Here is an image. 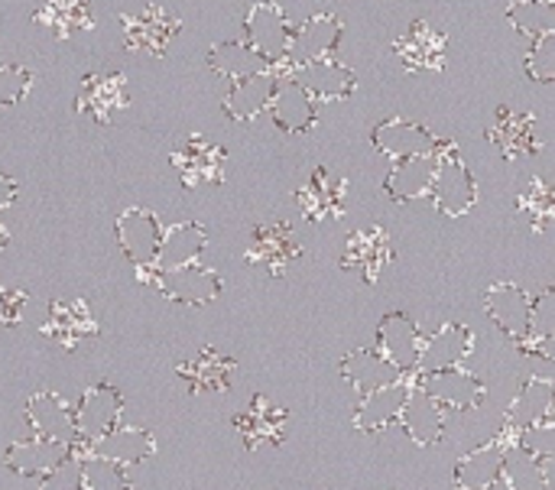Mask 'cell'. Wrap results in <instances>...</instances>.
I'll list each match as a JSON object with an SVG mask.
<instances>
[{
	"label": "cell",
	"instance_id": "6da1fadb",
	"mask_svg": "<svg viewBox=\"0 0 555 490\" xmlns=\"http://www.w3.org/2000/svg\"><path fill=\"white\" fill-rule=\"evenodd\" d=\"M429 198L446 218H465L478 202V185L472 179V169L462 163L455 143L449 140L439 143V169Z\"/></svg>",
	"mask_w": 555,
	"mask_h": 490
},
{
	"label": "cell",
	"instance_id": "7a4b0ae2",
	"mask_svg": "<svg viewBox=\"0 0 555 490\" xmlns=\"http://www.w3.org/2000/svg\"><path fill=\"white\" fill-rule=\"evenodd\" d=\"M120 29H124V46L137 55H166L169 42L182 33V20L159 7V3H150V7H140L133 13H124L120 16Z\"/></svg>",
	"mask_w": 555,
	"mask_h": 490
},
{
	"label": "cell",
	"instance_id": "3957f363",
	"mask_svg": "<svg viewBox=\"0 0 555 490\" xmlns=\"http://www.w3.org/2000/svg\"><path fill=\"white\" fill-rule=\"evenodd\" d=\"M244 42L270 65H286L289 46H293V26H289L283 7L270 3V0L254 3L244 16Z\"/></svg>",
	"mask_w": 555,
	"mask_h": 490
},
{
	"label": "cell",
	"instance_id": "277c9868",
	"mask_svg": "<svg viewBox=\"0 0 555 490\" xmlns=\"http://www.w3.org/2000/svg\"><path fill=\"white\" fill-rule=\"evenodd\" d=\"M244 257L250 267H260L270 276H286V270L302 257V247L289 224L273 221V224H257L250 231V244Z\"/></svg>",
	"mask_w": 555,
	"mask_h": 490
},
{
	"label": "cell",
	"instance_id": "5b68a950",
	"mask_svg": "<svg viewBox=\"0 0 555 490\" xmlns=\"http://www.w3.org/2000/svg\"><path fill=\"white\" fill-rule=\"evenodd\" d=\"M127 104H130V94H127V78L120 72H91L85 75L78 88L75 114L107 127Z\"/></svg>",
	"mask_w": 555,
	"mask_h": 490
},
{
	"label": "cell",
	"instance_id": "8992f818",
	"mask_svg": "<svg viewBox=\"0 0 555 490\" xmlns=\"http://www.w3.org/2000/svg\"><path fill=\"white\" fill-rule=\"evenodd\" d=\"M117 244L120 254L137 267V270H150L156 267V254L163 244V224L153 211L146 208H127L117 215Z\"/></svg>",
	"mask_w": 555,
	"mask_h": 490
},
{
	"label": "cell",
	"instance_id": "52a82bcc",
	"mask_svg": "<svg viewBox=\"0 0 555 490\" xmlns=\"http://www.w3.org/2000/svg\"><path fill=\"white\" fill-rule=\"evenodd\" d=\"M124 416V397L117 387L111 384H94L85 390V397L75 407V429L78 439L94 446L98 439H104L107 433H114L120 426Z\"/></svg>",
	"mask_w": 555,
	"mask_h": 490
},
{
	"label": "cell",
	"instance_id": "ba28073f",
	"mask_svg": "<svg viewBox=\"0 0 555 490\" xmlns=\"http://www.w3.org/2000/svg\"><path fill=\"white\" fill-rule=\"evenodd\" d=\"M153 283L156 289L179 306H208L221 296V276L208 267H179V270H153Z\"/></svg>",
	"mask_w": 555,
	"mask_h": 490
},
{
	"label": "cell",
	"instance_id": "9c48e42d",
	"mask_svg": "<svg viewBox=\"0 0 555 490\" xmlns=\"http://www.w3.org/2000/svg\"><path fill=\"white\" fill-rule=\"evenodd\" d=\"M371 143L384 156L400 163V159H413V156H433L442 140L426 124H416V120H406V117H390V120H384V124H377L371 130Z\"/></svg>",
	"mask_w": 555,
	"mask_h": 490
},
{
	"label": "cell",
	"instance_id": "30bf717a",
	"mask_svg": "<svg viewBox=\"0 0 555 490\" xmlns=\"http://www.w3.org/2000/svg\"><path fill=\"white\" fill-rule=\"evenodd\" d=\"M296 202H299V211L312 224L335 221L348 211V179L335 176L325 166H315L312 176L306 179V185L296 192Z\"/></svg>",
	"mask_w": 555,
	"mask_h": 490
},
{
	"label": "cell",
	"instance_id": "8fae6325",
	"mask_svg": "<svg viewBox=\"0 0 555 490\" xmlns=\"http://www.w3.org/2000/svg\"><path fill=\"white\" fill-rule=\"evenodd\" d=\"M390 260H393V244L384 228H358L348 234L341 254V267L348 273H358L364 283H377L380 273L390 267Z\"/></svg>",
	"mask_w": 555,
	"mask_h": 490
},
{
	"label": "cell",
	"instance_id": "7c38bea8",
	"mask_svg": "<svg viewBox=\"0 0 555 490\" xmlns=\"http://www.w3.org/2000/svg\"><path fill=\"white\" fill-rule=\"evenodd\" d=\"M224 163H228L224 146H218V143L205 140V137H189L172 153V166H176L182 185H189V189L221 185L224 182Z\"/></svg>",
	"mask_w": 555,
	"mask_h": 490
},
{
	"label": "cell",
	"instance_id": "4fadbf2b",
	"mask_svg": "<svg viewBox=\"0 0 555 490\" xmlns=\"http://www.w3.org/2000/svg\"><path fill=\"white\" fill-rule=\"evenodd\" d=\"M423 332L406 312H387L377 328V351L400 371L416 374L420 371V351H423Z\"/></svg>",
	"mask_w": 555,
	"mask_h": 490
},
{
	"label": "cell",
	"instance_id": "5bb4252c",
	"mask_svg": "<svg viewBox=\"0 0 555 490\" xmlns=\"http://www.w3.org/2000/svg\"><path fill=\"white\" fill-rule=\"evenodd\" d=\"M345 36V23L335 13H312L309 20H302L293 29V46H289V68L306 65V62H319V59H332V52L338 49Z\"/></svg>",
	"mask_w": 555,
	"mask_h": 490
},
{
	"label": "cell",
	"instance_id": "9a60e30c",
	"mask_svg": "<svg viewBox=\"0 0 555 490\" xmlns=\"http://www.w3.org/2000/svg\"><path fill=\"white\" fill-rule=\"evenodd\" d=\"M446 33H439L433 23L416 20L397 42H393V55L403 62L406 72H439L446 65Z\"/></svg>",
	"mask_w": 555,
	"mask_h": 490
},
{
	"label": "cell",
	"instance_id": "2e32d148",
	"mask_svg": "<svg viewBox=\"0 0 555 490\" xmlns=\"http://www.w3.org/2000/svg\"><path fill=\"white\" fill-rule=\"evenodd\" d=\"M530 312H533V299L517 283L491 286V293H488V315L520 348L530 341Z\"/></svg>",
	"mask_w": 555,
	"mask_h": 490
},
{
	"label": "cell",
	"instance_id": "e0dca14e",
	"mask_svg": "<svg viewBox=\"0 0 555 490\" xmlns=\"http://www.w3.org/2000/svg\"><path fill=\"white\" fill-rule=\"evenodd\" d=\"M475 332L459 325V322H446L439 332L423 338V351H420V374H436V371H449L459 368L472 351H475Z\"/></svg>",
	"mask_w": 555,
	"mask_h": 490
},
{
	"label": "cell",
	"instance_id": "ac0fdd59",
	"mask_svg": "<svg viewBox=\"0 0 555 490\" xmlns=\"http://www.w3.org/2000/svg\"><path fill=\"white\" fill-rule=\"evenodd\" d=\"M280 88V75L270 68V72H257L250 78H241V81H231V91L224 94L221 107L231 120L237 124H247V120H257L260 114L270 111L273 104V94Z\"/></svg>",
	"mask_w": 555,
	"mask_h": 490
},
{
	"label": "cell",
	"instance_id": "d6986e66",
	"mask_svg": "<svg viewBox=\"0 0 555 490\" xmlns=\"http://www.w3.org/2000/svg\"><path fill=\"white\" fill-rule=\"evenodd\" d=\"M270 120L283 133H309L319 120V101L296 81V78H280V88L270 104Z\"/></svg>",
	"mask_w": 555,
	"mask_h": 490
},
{
	"label": "cell",
	"instance_id": "ffe728a7",
	"mask_svg": "<svg viewBox=\"0 0 555 490\" xmlns=\"http://www.w3.org/2000/svg\"><path fill=\"white\" fill-rule=\"evenodd\" d=\"M286 423H289V413H286L283 407L270 403V400L260 397V394L250 400V407H247L241 416H234V426H237V433L244 436V446H247L250 452H257V449H263V446H283V439H286Z\"/></svg>",
	"mask_w": 555,
	"mask_h": 490
},
{
	"label": "cell",
	"instance_id": "44dd1931",
	"mask_svg": "<svg viewBox=\"0 0 555 490\" xmlns=\"http://www.w3.org/2000/svg\"><path fill=\"white\" fill-rule=\"evenodd\" d=\"M98 319L91 315L85 299H55L49 306V319L42 325V335H49L62 348H78L81 341L98 335Z\"/></svg>",
	"mask_w": 555,
	"mask_h": 490
},
{
	"label": "cell",
	"instance_id": "7402d4cb",
	"mask_svg": "<svg viewBox=\"0 0 555 490\" xmlns=\"http://www.w3.org/2000/svg\"><path fill=\"white\" fill-rule=\"evenodd\" d=\"M491 143L501 150L504 159H524L530 153L540 150V137H537V117L527 111H514V107H498L494 124L488 127Z\"/></svg>",
	"mask_w": 555,
	"mask_h": 490
},
{
	"label": "cell",
	"instance_id": "603a6c76",
	"mask_svg": "<svg viewBox=\"0 0 555 490\" xmlns=\"http://www.w3.org/2000/svg\"><path fill=\"white\" fill-rule=\"evenodd\" d=\"M26 423H29V429L39 439H52V442H62V446H72L75 449V439H78L75 407L65 403L62 397H55V394H36L26 403Z\"/></svg>",
	"mask_w": 555,
	"mask_h": 490
},
{
	"label": "cell",
	"instance_id": "cb8c5ba5",
	"mask_svg": "<svg viewBox=\"0 0 555 490\" xmlns=\"http://www.w3.org/2000/svg\"><path fill=\"white\" fill-rule=\"evenodd\" d=\"M289 78H296L315 101H341L358 88V75L348 65L335 62V59H319V62L296 65L289 72Z\"/></svg>",
	"mask_w": 555,
	"mask_h": 490
},
{
	"label": "cell",
	"instance_id": "d4e9b609",
	"mask_svg": "<svg viewBox=\"0 0 555 490\" xmlns=\"http://www.w3.org/2000/svg\"><path fill=\"white\" fill-rule=\"evenodd\" d=\"M555 413V384L543 377H530L524 384V390L517 394V400L507 410V433L511 439H520L530 426L553 420Z\"/></svg>",
	"mask_w": 555,
	"mask_h": 490
},
{
	"label": "cell",
	"instance_id": "484cf974",
	"mask_svg": "<svg viewBox=\"0 0 555 490\" xmlns=\"http://www.w3.org/2000/svg\"><path fill=\"white\" fill-rule=\"evenodd\" d=\"M75 449L52 442V439H26V442H13L7 449V468L20 478H46L49 472H55L65 459H72Z\"/></svg>",
	"mask_w": 555,
	"mask_h": 490
},
{
	"label": "cell",
	"instance_id": "4316f807",
	"mask_svg": "<svg viewBox=\"0 0 555 490\" xmlns=\"http://www.w3.org/2000/svg\"><path fill=\"white\" fill-rule=\"evenodd\" d=\"M234 371H237V361L215 348H202L192 361H182L176 368V374L189 384L192 394H224L231 387Z\"/></svg>",
	"mask_w": 555,
	"mask_h": 490
},
{
	"label": "cell",
	"instance_id": "83f0119b",
	"mask_svg": "<svg viewBox=\"0 0 555 490\" xmlns=\"http://www.w3.org/2000/svg\"><path fill=\"white\" fill-rule=\"evenodd\" d=\"M410 397H413V384H406V381H397V384H390V387L374 390V394L364 397V403L358 407V413H354V429H361V433H380V429L400 423V416H403Z\"/></svg>",
	"mask_w": 555,
	"mask_h": 490
},
{
	"label": "cell",
	"instance_id": "f1b7e54d",
	"mask_svg": "<svg viewBox=\"0 0 555 490\" xmlns=\"http://www.w3.org/2000/svg\"><path fill=\"white\" fill-rule=\"evenodd\" d=\"M436 169H439V150L433 156H413V159H400L393 163L390 176L384 179V192L393 202H413V198H426L433 192L436 182Z\"/></svg>",
	"mask_w": 555,
	"mask_h": 490
},
{
	"label": "cell",
	"instance_id": "f546056e",
	"mask_svg": "<svg viewBox=\"0 0 555 490\" xmlns=\"http://www.w3.org/2000/svg\"><path fill=\"white\" fill-rule=\"evenodd\" d=\"M426 381H420L416 387L426 390L429 397H436L442 407H452V410H472L485 400V384L459 368H449V371H436V374H420Z\"/></svg>",
	"mask_w": 555,
	"mask_h": 490
},
{
	"label": "cell",
	"instance_id": "4dcf8cb0",
	"mask_svg": "<svg viewBox=\"0 0 555 490\" xmlns=\"http://www.w3.org/2000/svg\"><path fill=\"white\" fill-rule=\"evenodd\" d=\"M208 247V234L202 224L195 221H179L172 228L163 231V244L156 254V267L153 270H179V267H192L198 263V257Z\"/></svg>",
	"mask_w": 555,
	"mask_h": 490
},
{
	"label": "cell",
	"instance_id": "1f68e13d",
	"mask_svg": "<svg viewBox=\"0 0 555 490\" xmlns=\"http://www.w3.org/2000/svg\"><path fill=\"white\" fill-rule=\"evenodd\" d=\"M341 374H345V381H348L361 397H371L374 390L390 387V384H397L400 377H406V374H400L377 348H374V351H371V348H361V351L348 354V358L341 361Z\"/></svg>",
	"mask_w": 555,
	"mask_h": 490
},
{
	"label": "cell",
	"instance_id": "d6a6232c",
	"mask_svg": "<svg viewBox=\"0 0 555 490\" xmlns=\"http://www.w3.org/2000/svg\"><path fill=\"white\" fill-rule=\"evenodd\" d=\"M91 455H101L114 465H140L146 462L153 452H156V442L146 429H137V426H117L114 433H107L104 439H98L94 446H88Z\"/></svg>",
	"mask_w": 555,
	"mask_h": 490
},
{
	"label": "cell",
	"instance_id": "836d02e7",
	"mask_svg": "<svg viewBox=\"0 0 555 490\" xmlns=\"http://www.w3.org/2000/svg\"><path fill=\"white\" fill-rule=\"evenodd\" d=\"M36 23L49 29L55 39H72L94 26V3L91 0H42L36 10Z\"/></svg>",
	"mask_w": 555,
	"mask_h": 490
},
{
	"label": "cell",
	"instance_id": "e575fe53",
	"mask_svg": "<svg viewBox=\"0 0 555 490\" xmlns=\"http://www.w3.org/2000/svg\"><path fill=\"white\" fill-rule=\"evenodd\" d=\"M403 433L416 442V446H436L442 439V426H446V407L429 397L426 390H413L403 416H400Z\"/></svg>",
	"mask_w": 555,
	"mask_h": 490
},
{
	"label": "cell",
	"instance_id": "d590c367",
	"mask_svg": "<svg viewBox=\"0 0 555 490\" xmlns=\"http://www.w3.org/2000/svg\"><path fill=\"white\" fill-rule=\"evenodd\" d=\"M205 65L221 75V78H231V81H241V78H250L257 72H270L273 65L267 59H260L247 42H237V39H221L215 42L208 52H205Z\"/></svg>",
	"mask_w": 555,
	"mask_h": 490
},
{
	"label": "cell",
	"instance_id": "8d00e7d4",
	"mask_svg": "<svg viewBox=\"0 0 555 490\" xmlns=\"http://www.w3.org/2000/svg\"><path fill=\"white\" fill-rule=\"evenodd\" d=\"M501 468H504V442L494 439L475 452H468L459 465H455V488L459 490H491L494 481H501Z\"/></svg>",
	"mask_w": 555,
	"mask_h": 490
},
{
	"label": "cell",
	"instance_id": "74e56055",
	"mask_svg": "<svg viewBox=\"0 0 555 490\" xmlns=\"http://www.w3.org/2000/svg\"><path fill=\"white\" fill-rule=\"evenodd\" d=\"M501 478L511 490H546V472L537 455H530L520 442L504 449Z\"/></svg>",
	"mask_w": 555,
	"mask_h": 490
},
{
	"label": "cell",
	"instance_id": "f35d334b",
	"mask_svg": "<svg viewBox=\"0 0 555 490\" xmlns=\"http://www.w3.org/2000/svg\"><path fill=\"white\" fill-rule=\"evenodd\" d=\"M517 211L530 218L533 231H546L555 224V182L533 176L517 195Z\"/></svg>",
	"mask_w": 555,
	"mask_h": 490
},
{
	"label": "cell",
	"instance_id": "ab89813d",
	"mask_svg": "<svg viewBox=\"0 0 555 490\" xmlns=\"http://www.w3.org/2000/svg\"><path fill=\"white\" fill-rule=\"evenodd\" d=\"M507 20L520 36L540 39L555 29V3L553 0H511Z\"/></svg>",
	"mask_w": 555,
	"mask_h": 490
},
{
	"label": "cell",
	"instance_id": "60d3db41",
	"mask_svg": "<svg viewBox=\"0 0 555 490\" xmlns=\"http://www.w3.org/2000/svg\"><path fill=\"white\" fill-rule=\"evenodd\" d=\"M81 478H85V490H130L124 465H114L91 452L81 455Z\"/></svg>",
	"mask_w": 555,
	"mask_h": 490
},
{
	"label": "cell",
	"instance_id": "b9f144b4",
	"mask_svg": "<svg viewBox=\"0 0 555 490\" xmlns=\"http://www.w3.org/2000/svg\"><path fill=\"white\" fill-rule=\"evenodd\" d=\"M524 68L540 85L555 81V29L546 33V36H540V39H533V46H530V52L524 59Z\"/></svg>",
	"mask_w": 555,
	"mask_h": 490
},
{
	"label": "cell",
	"instance_id": "7bdbcfd3",
	"mask_svg": "<svg viewBox=\"0 0 555 490\" xmlns=\"http://www.w3.org/2000/svg\"><path fill=\"white\" fill-rule=\"evenodd\" d=\"M33 72L23 65H0V107H13L29 94Z\"/></svg>",
	"mask_w": 555,
	"mask_h": 490
},
{
	"label": "cell",
	"instance_id": "ee69618b",
	"mask_svg": "<svg viewBox=\"0 0 555 490\" xmlns=\"http://www.w3.org/2000/svg\"><path fill=\"white\" fill-rule=\"evenodd\" d=\"M550 335H555V286L543 289L533 299V312H530V341H540Z\"/></svg>",
	"mask_w": 555,
	"mask_h": 490
},
{
	"label": "cell",
	"instance_id": "f6af8a7d",
	"mask_svg": "<svg viewBox=\"0 0 555 490\" xmlns=\"http://www.w3.org/2000/svg\"><path fill=\"white\" fill-rule=\"evenodd\" d=\"M39 490H85L81 459H65L55 472L39 478Z\"/></svg>",
	"mask_w": 555,
	"mask_h": 490
},
{
	"label": "cell",
	"instance_id": "bcb514c9",
	"mask_svg": "<svg viewBox=\"0 0 555 490\" xmlns=\"http://www.w3.org/2000/svg\"><path fill=\"white\" fill-rule=\"evenodd\" d=\"M520 446H524L530 455H537V459H555V423L553 420L530 426V429L520 436Z\"/></svg>",
	"mask_w": 555,
	"mask_h": 490
},
{
	"label": "cell",
	"instance_id": "7dc6e473",
	"mask_svg": "<svg viewBox=\"0 0 555 490\" xmlns=\"http://www.w3.org/2000/svg\"><path fill=\"white\" fill-rule=\"evenodd\" d=\"M23 306H26V293L10 289V286H3V283H0V328L16 325V322H20V315H23Z\"/></svg>",
	"mask_w": 555,
	"mask_h": 490
},
{
	"label": "cell",
	"instance_id": "c3c4849f",
	"mask_svg": "<svg viewBox=\"0 0 555 490\" xmlns=\"http://www.w3.org/2000/svg\"><path fill=\"white\" fill-rule=\"evenodd\" d=\"M16 195H20V182L10 179L7 172H0V211L10 208V205L16 202Z\"/></svg>",
	"mask_w": 555,
	"mask_h": 490
},
{
	"label": "cell",
	"instance_id": "681fc988",
	"mask_svg": "<svg viewBox=\"0 0 555 490\" xmlns=\"http://www.w3.org/2000/svg\"><path fill=\"white\" fill-rule=\"evenodd\" d=\"M524 354H540V358H546V361H555V335L540 338V341H527V345H524Z\"/></svg>",
	"mask_w": 555,
	"mask_h": 490
},
{
	"label": "cell",
	"instance_id": "f907efd6",
	"mask_svg": "<svg viewBox=\"0 0 555 490\" xmlns=\"http://www.w3.org/2000/svg\"><path fill=\"white\" fill-rule=\"evenodd\" d=\"M7 244H10V231H7V228L0 224V254L7 250Z\"/></svg>",
	"mask_w": 555,
	"mask_h": 490
},
{
	"label": "cell",
	"instance_id": "816d5d0a",
	"mask_svg": "<svg viewBox=\"0 0 555 490\" xmlns=\"http://www.w3.org/2000/svg\"><path fill=\"white\" fill-rule=\"evenodd\" d=\"M553 3H555V0H553Z\"/></svg>",
	"mask_w": 555,
	"mask_h": 490
}]
</instances>
